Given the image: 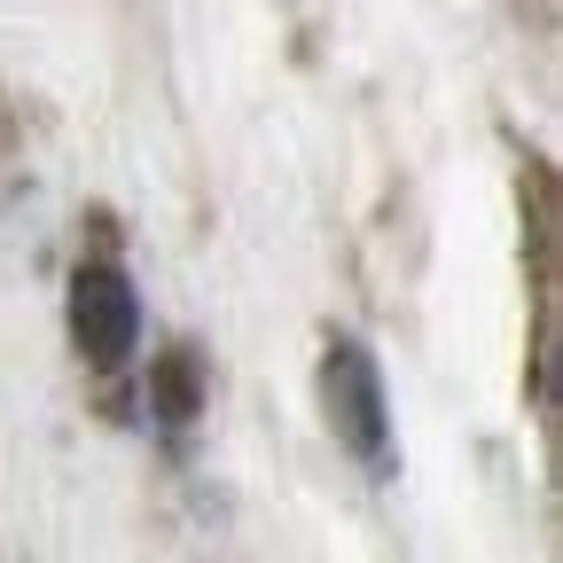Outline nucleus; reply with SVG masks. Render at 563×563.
Instances as JSON below:
<instances>
[{"mask_svg": "<svg viewBox=\"0 0 563 563\" xmlns=\"http://www.w3.org/2000/svg\"><path fill=\"white\" fill-rule=\"evenodd\" d=\"M321 391H329V422H336V439L361 454L368 470H391V415H384V376L376 361L352 336L329 344V361H321Z\"/></svg>", "mask_w": 563, "mask_h": 563, "instance_id": "nucleus-1", "label": "nucleus"}, {"mask_svg": "<svg viewBox=\"0 0 563 563\" xmlns=\"http://www.w3.org/2000/svg\"><path fill=\"white\" fill-rule=\"evenodd\" d=\"M70 336H79V352L95 368H118L133 352L141 306H133V282L118 266H79V282H70Z\"/></svg>", "mask_w": 563, "mask_h": 563, "instance_id": "nucleus-2", "label": "nucleus"}, {"mask_svg": "<svg viewBox=\"0 0 563 563\" xmlns=\"http://www.w3.org/2000/svg\"><path fill=\"white\" fill-rule=\"evenodd\" d=\"M157 407H165V422L196 415V361H188V352H165V361H157Z\"/></svg>", "mask_w": 563, "mask_h": 563, "instance_id": "nucleus-3", "label": "nucleus"}]
</instances>
